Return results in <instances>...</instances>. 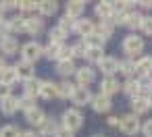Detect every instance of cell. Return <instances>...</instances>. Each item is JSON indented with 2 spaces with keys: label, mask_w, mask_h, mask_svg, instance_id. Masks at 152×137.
Listing matches in <instances>:
<instances>
[{
  "label": "cell",
  "mask_w": 152,
  "mask_h": 137,
  "mask_svg": "<svg viewBox=\"0 0 152 137\" xmlns=\"http://www.w3.org/2000/svg\"><path fill=\"white\" fill-rule=\"evenodd\" d=\"M144 38L142 36H137V33H127L125 38H123V42H121V50L127 54V58H137V56H142V52H144Z\"/></svg>",
  "instance_id": "cell-1"
},
{
  "label": "cell",
  "mask_w": 152,
  "mask_h": 137,
  "mask_svg": "<svg viewBox=\"0 0 152 137\" xmlns=\"http://www.w3.org/2000/svg\"><path fill=\"white\" fill-rule=\"evenodd\" d=\"M61 120H63V129H67L71 133H75V131H79L83 127V114H81L79 108H67L63 112Z\"/></svg>",
  "instance_id": "cell-2"
},
{
  "label": "cell",
  "mask_w": 152,
  "mask_h": 137,
  "mask_svg": "<svg viewBox=\"0 0 152 137\" xmlns=\"http://www.w3.org/2000/svg\"><path fill=\"white\" fill-rule=\"evenodd\" d=\"M140 129H142V120H140V116H135L133 112L121 116V120H119V131H121L123 135L133 137V135L140 133Z\"/></svg>",
  "instance_id": "cell-3"
},
{
  "label": "cell",
  "mask_w": 152,
  "mask_h": 137,
  "mask_svg": "<svg viewBox=\"0 0 152 137\" xmlns=\"http://www.w3.org/2000/svg\"><path fill=\"white\" fill-rule=\"evenodd\" d=\"M38 58H42V44H40V42H36V40L25 42V44L21 46V60L36 65V60H38Z\"/></svg>",
  "instance_id": "cell-4"
},
{
  "label": "cell",
  "mask_w": 152,
  "mask_h": 137,
  "mask_svg": "<svg viewBox=\"0 0 152 137\" xmlns=\"http://www.w3.org/2000/svg\"><path fill=\"white\" fill-rule=\"evenodd\" d=\"M96 81V69L86 65V67H77L75 69V85L77 87H90Z\"/></svg>",
  "instance_id": "cell-5"
},
{
  "label": "cell",
  "mask_w": 152,
  "mask_h": 137,
  "mask_svg": "<svg viewBox=\"0 0 152 137\" xmlns=\"http://www.w3.org/2000/svg\"><path fill=\"white\" fill-rule=\"evenodd\" d=\"M90 106H92L94 112H98V114H106V112H110V108H113V100H110L108 96H104V94L98 91V94L92 96Z\"/></svg>",
  "instance_id": "cell-6"
},
{
  "label": "cell",
  "mask_w": 152,
  "mask_h": 137,
  "mask_svg": "<svg viewBox=\"0 0 152 137\" xmlns=\"http://www.w3.org/2000/svg\"><path fill=\"white\" fill-rule=\"evenodd\" d=\"M73 33L81 36V40L88 38V36H92V33H96V23H94V19H90V17H79V19L75 21Z\"/></svg>",
  "instance_id": "cell-7"
},
{
  "label": "cell",
  "mask_w": 152,
  "mask_h": 137,
  "mask_svg": "<svg viewBox=\"0 0 152 137\" xmlns=\"http://www.w3.org/2000/svg\"><path fill=\"white\" fill-rule=\"evenodd\" d=\"M98 67V71L104 75V77H115V73H117V69H119V58H115V56H102V60L96 65Z\"/></svg>",
  "instance_id": "cell-8"
},
{
  "label": "cell",
  "mask_w": 152,
  "mask_h": 137,
  "mask_svg": "<svg viewBox=\"0 0 152 137\" xmlns=\"http://www.w3.org/2000/svg\"><path fill=\"white\" fill-rule=\"evenodd\" d=\"M92 96L94 94L90 91V87H75V91H73V96L69 100L75 104V108H83V106H90Z\"/></svg>",
  "instance_id": "cell-9"
},
{
  "label": "cell",
  "mask_w": 152,
  "mask_h": 137,
  "mask_svg": "<svg viewBox=\"0 0 152 137\" xmlns=\"http://www.w3.org/2000/svg\"><path fill=\"white\" fill-rule=\"evenodd\" d=\"M44 19L40 17V15H29V17H25V33H29V36H40L42 31H44Z\"/></svg>",
  "instance_id": "cell-10"
},
{
  "label": "cell",
  "mask_w": 152,
  "mask_h": 137,
  "mask_svg": "<svg viewBox=\"0 0 152 137\" xmlns=\"http://www.w3.org/2000/svg\"><path fill=\"white\" fill-rule=\"evenodd\" d=\"M119 89H121V81L117 77H102V81H100V94L113 98L115 94H119Z\"/></svg>",
  "instance_id": "cell-11"
},
{
  "label": "cell",
  "mask_w": 152,
  "mask_h": 137,
  "mask_svg": "<svg viewBox=\"0 0 152 137\" xmlns=\"http://www.w3.org/2000/svg\"><path fill=\"white\" fill-rule=\"evenodd\" d=\"M17 50H19V42L15 36L0 38V52H2L0 56H13V54H17Z\"/></svg>",
  "instance_id": "cell-12"
},
{
  "label": "cell",
  "mask_w": 152,
  "mask_h": 137,
  "mask_svg": "<svg viewBox=\"0 0 152 137\" xmlns=\"http://www.w3.org/2000/svg\"><path fill=\"white\" fill-rule=\"evenodd\" d=\"M135 75L137 77L152 75V56L150 54H142L135 58Z\"/></svg>",
  "instance_id": "cell-13"
},
{
  "label": "cell",
  "mask_w": 152,
  "mask_h": 137,
  "mask_svg": "<svg viewBox=\"0 0 152 137\" xmlns=\"http://www.w3.org/2000/svg\"><path fill=\"white\" fill-rule=\"evenodd\" d=\"M94 13H96V17H98L100 21H113V19H115L113 2H96Z\"/></svg>",
  "instance_id": "cell-14"
},
{
  "label": "cell",
  "mask_w": 152,
  "mask_h": 137,
  "mask_svg": "<svg viewBox=\"0 0 152 137\" xmlns=\"http://www.w3.org/2000/svg\"><path fill=\"white\" fill-rule=\"evenodd\" d=\"M56 131H58V123H56L54 118L46 116V118L38 125V131H36V133H38L40 137H52Z\"/></svg>",
  "instance_id": "cell-15"
},
{
  "label": "cell",
  "mask_w": 152,
  "mask_h": 137,
  "mask_svg": "<svg viewBox=\"0 0 152 137\" xmlns=\"http://www.w3.org/2000/svg\"><path fill=\"white\" fill-rule=\"evenodd\" d=\"M83 13H86V2H81V0H73V2L65 4V15L71 19H79L83 17Z\"/></svg>",
  "instance_id": "cell-16"
},
{
  "label": "cell",
  "mask_w": 152,
  "mask_h": 137,
  "mask_svg": "<svg viewBox=\"0 0 152 137\" xmlns=\"http://www.w3.org/2000/svg\"><path fill=\"white\" fill-rule=\"evenodd\" d=\"M38 98H42V100H54L56 98V83L54 81H48V79H44V81H40V94H38Z\"/></svg>",
  "instance_id": "cell-17"
},
{
  "label": "cell",
  "mask_w": 152,
  "mask_h": 137,
  "mask_svg": "<svg viewBox=\"0 0 152 137\" xmlns=\"http://www.w3.org/2000/svg\"><path fill=\"white\" fill-rule=\"evenodd\" d=\"M58 13V2H54V0H42V2H38V15L44 19V17H54Z\"/></svg>",
  "instance_id": "cell-18"
},
{
  "label": "cell",
  "mask_w": 152,
  "mask_h": 137,
  "mask_svg": "<svg viewBox=\"0 0 152 137\" xmlns=\"http://www.w3.org/2000/svg\"><path fill=\"white\" fill-rule=\"evenodd\" d=\"M15 71H17L19 79H23V81L36 77V69H34V65H31V62H25V60H19V62L15 65Z\"/></svg>",
  "instance_id": "cell-19"
},
{
  "label": "cell",
  "mask_w": 152,
  "mask_h": 137,
  "mask_svg": "<svg viewBox=\"0 0 152 137\" xmlns=\"http://www.w3.org/2000/svg\"><path fill=\"white\" fill-rule=\"evenodd\" d=\"M75 83L71 79H63L61 83H56V98H63V100H69L75 91Z\"/></svg>",
  "instance_id": "cell-20"
},
{
  "label": "cell",
  "mask_w": 152,
  "mask_h": 137,
  "mask_svg": "<svg viewBox=\"0 0 152 137\" xmlns=\"http://www.w3.org/2000/svg\"><path fill=\"white\" fill-rule=\"evenodd\" d=\"M19 110V104H17V98L11 94V96H7V98H0V112L2 114H7V116H11V114H15Z\"/></svg>",
  "instance_id": "cell-21"
},
{
  "label": "cell",
  "mask_w": 152,
  "mask_h": 137,
  "mask_svg": "<svg viewBox=\"0 0 152 137\" xmlns=\"http://www.w3.org/2000/svg\"><path fill=\"white\" fill-rule=\"evenodd\" d=\"M121 89L125 91V96L131 100V98H137V96H142V89H140V83H137V79L135 77H129L125 83H121Z\"/></svg>",
  "instance_id": "cell-22"
},
{
  "label": "cell",
  "mask_w": 152,
  "mask_h": 137,
  "mask_svg": "<svg viewBox=\"0 0 152 137\" xmlns=\"http://www.w3.org/2000/svg\"><path fill=\"white\" fill-rule=\"evenodd\" d=\"M131 112L135 114V116H140V114H146L148 110H150V104H148V100H146V96H137V98H131Z\"/></svg>",
  "instance_id": "cell-23"
},
{
  "label": "cell",
  "mask_w": 152,
  "mask_h": 137,
  "mask_svg": "<svg viewBox=\"0 0 152 137\" xmlns=\"http://www.w3.org/2000/svg\"><path fill=\"white\" fill-rule=\"evenodd\" d=\"M17 81H19V75H17L15 67H7L2 73H0V83L7 85V87H13Z\"/></svg>",
  "instance_id": "cell-24"
},
{
  "label": "cell",
  "mask_w": 152,
  "mask_h": 137,
  "mask_svg": "<svg viewBox=\"0 0 152 137\" xmlns=\"http://www.w3.org/2000/svg\"><path fill=\"white\" fill-rule=\"evenodd\" d=\"M75 62L73 60H58L56 62V73L61 75V77H65V79H69L71 75H75Z\"/></svg>",
  "instance_id": "cell-25"
},
{
  "label": "cell",
  "mask_w": 152,
  "mask_h": 137,
  "mask_svg": "<svg viewBox=\"0 0 152 137\" xmlns=\"http://www.w3.org/2000/svg\"><path fill=\"white\" fill-rule=\"evenodd\" d=\"M44 118H46V112H44L40 106H34L31 110H27V112H25V120H27L29 125H36V127H38Z\"/></svg>",
  "instance_id": "cell-26"
},
{
  "label": "cell",
  "mask_w": 152,
  "mask_h": 137,
  "mask_svg": "<svg viewBox=\"0 0 152 137\" xmlns=\"http://www.w3.org/2000/svg\"><path fill=\"white\" fill-rule=\"evenodd\" d=\"M115 29H117L115 21H100V23L96 25V33H100L104 40L113 38V36H115Z\"/></svg>",
  "instance_id": "cell-27"
},
{
  "label": "cell",
  "mask_w": 152,
  "mask_h": 137,
  "mask_svg": "<svg viewBox=\"0 0 152 137\" xmlns=\"http://www.w3.org/2000/svg\"><path fill=\"white\" fill-rule=\"evenodd\" d=\"M83 44H86V48H94V50H104V46H106V40L100 36V33H92V36H88V38H83Z\"/></svg>",
  "instance_id": "cell-28"
},
{
  "label": "cell",
  "mask_w": 152,
  "mask_h": 137,
  "mask_svg": "<svg viewBox=\"0 0 152 137\" xmlns=\"http://www.w3.org/2000/svg\"><path fill=\"white\" fill-rule=\"evenodd\" d=\"M117 73L125 75L127 79L133 77V75H135V60H133V58H123V60H119V69H117Z\"/></svg>",
  "instance_id": "cell-29"
},
{
  "label": "cell",
  "mask_w": 152,
  "mask_h": 137,
  "mask_svg": "<svg viewBox=\"0 0 152 137\" xmlns=\"http://www.w3.org/2000/svg\"><path fill=\"white\" fill-rule=\"evenodd\" d=\"M23 91H25L23 96H27V98H34V100H36V98H38V94H40V79H36V77H34V79H27V81H25V85H23Z\"/></svg>",
  "instance_id": "cell-30"
},
{
  "label": "cell",
  "mask_w": 152,
  "mask_h": 137,
  "mask_svg": "<svg viewBox=\"0 0 152 137\" xmlns=\"http://www.w3.org/2000/svg\"><path fill=\"white\" fill-rule=\"evenodd\" d=\"M142 17H144V13H140L137 9H135V11H131V13L127 15V19H125V27H129V29H133V33H135V29H140V23H142Z\"/></svg>",
  "instance_id": "cell-31"
},
{
  "label": "cell",
  "mask_w": 152,
  "mask_h": 137,
  "mask_svg": "<svg viewBox=\"0 0 152 137\" xmlns=\"http://www.w3.org/2000/svg\"><path fill=\"white\" fill-rule=\"evenodd\" d=\"M9 33H25V17H13L9 19Z\"/></svg>",
  "instance_id": "cell-32"
},
{
  "label": "cell",
  "mask_w": 152,
  "mask_h": 137,
  "mask_svg": "<svg viewBox=\"0 0 152 137\" xmlns=\"http://www.w3.org/2000/svg\"><path fill=\"white\" fill-rule=\"evenodd\" d=\"M75 21L77 19H71V17H67V15H63L61 19H58V23H56V27L65 33V36H69V33H73V29H75Z\"/></svg>",
  "instance_id": "cell-33"
},
{
  "label": "cell",
  "mask_w": 152,
  "mask_h": 137,
  "mask_svg": "<svg viewBox=\"0 0 152 137\" xmlns=\"http://www.w3.org/2000/svg\"><path fill=\"white\" fill-rule=\"evenodd\" d=\"M61 46H63V44H52V42H48L46 46H42V56H46L48 60H56V58H58V52H61Z\"/></svg>",
  "instance_id": "cell-34"
},
{
  "label": "cell",
  "mask_w": 152,
  "mask_h": 137,
  "mask_svg": "<svg viewBox=\"0 0 152 137\" xmlns=\"http://www.w3.org/2000/svg\"><path fill=\"white\" fill-rule=\"evenodd\" d=\"M17 9L23 13V17H29V15H36V13H38V2L23 0V2H17Z\"/></svg>",
  "instance_id": "cell-35"
},
{
  "label": "cell",
  "mask_w": 152,
  "mask_h": 137,
  "mask_svg": "<svg viewBox=\"0 0 152 137\" xmlns=\"http://www.w3.org/2000/svg\"><path fill=\"white\" fill-rule=\"evenodd\" d=\"M102 56H104V54H102V50H94V48H88V52H86V56H83V58H86V60L90 62V67H96V65H98V62L102 60Z\"/></svg>",
  "instance_id": "cell-36"
},
{
  "label": "cell",
  "mask_w": 152,
  "mask_h": 137,
  "mask_svg": "<svg viewBox=\"0 0 152 137\" xmlns=\"http://www.w3.org/2000/svg\"><path fill=\"white\" fill-rule=\"evenodd\" d=\"M137 83H140V89H142V96L150 94L152 91V75H144V77H135Z\"/></svg>",
  "instance_id": "cell-37"
},
{
  "label": "cell",
  "mask_w": 152,
  "mask_h": 137,
  "mask_svg": "<svg viewBox=\"0 0 152 137\" xmlns=\"http://www.w3.org/2000/svg\"><path fill=\"white\" fill-rule=\"evenodd\" d=\"M48 38H50L52 44H65V38H67V36H65L58 27H50V29H48Z\"/></svg>",
  "instance_id": "cell-38"
},
{
  "label": "cell",
  "mask_w": 152,
  "mask_h": 137,
  "mask_svg": "<svg viewBox=\"0 0 152 137\" xmlns=\"http://www.w3.org/2000/svg\"><path fill=\"white\" fill-rule=\"evenodd\" d=\"M86 52H88V48H86L83 40H79V42H75V44H71V54H73V58H83V56H86Z\"/></svg>",
  "instance_id": "cell-39"
},
{
  "label": "cell",
  "mask_w": 152,
  "mask_h": 137,
  "mask_svg": "<svg viewBox=\"0 0 152 137\" xmlns=\"http://www.w3.org/2000/svg\"><path fill=\"white\" fill-rule=\"evenodd\" d=\"M140 31H142L144 36H150V38H152V15H144V17H142Z\"/></svg>",
  "instance_id": "cell-40"
},
{
  "label": "cell",
  "mask_w": 152,
  "mask_h": 137,
  "mask_svg": "<svg viewBox=\"0 0 152 137\" xmlns=\"http://www.w3.org/2000/svg\"><path fill=\"white\" fill-rule=\"evenodd\" d=\"M19 135H21V131H19V127H15V125L0 127V137H19Z\"/></svg>",
  "instance_id": "cell-41"
},
{
  "label": "cell",
  "mask_w": 152,
  "mask_h": 137,
  "mask_svg": "<svg viewBox=\"0 0 152 137\" xmlns=\"http://www.w3.org/2000/svg\"><path fill=\"white\" fill-rule=\"evenodd\" d=\"M17 104H19V108L21 110H31L34 106H36V100L34 98H27V96H23V98H17Z\"/></svg>",
  "instance_id": "cell-42"
},
{
  "label": "cell",
  "mask_w": 152,
  "mask_h": 137,
  "mask_svg": "<svg viewBox=\"0 0 152 137\" xmlns=\"http://www.w3.org/2000/svg\"><path fill=\"white\" fill-rule=\"evenodd\" d=\"M58 60H73L71 46H67V44H63V46H61V52H58V58H56V62H58Z\"/></svg>",
  "instance_id": "cell-43"
},
{
  "label": "cell",
  "mask_w": 152,
  "mask_h": 137,
  "mask_svg": "<svg viewBox=\"0 0 152 137\" xmlns=\"http://www.w3.org/2000/svg\"><path fill=\"white\" fill-rule=\"evenodd\" d=\"M140 131H142V135H144V137H152V118L144 120V123H142V129H140Z\"/></svg>",
  "instance_id": "cell-44"
},
{
  "label": "cell",
  "mask_w": 152,
  "mask_h": 137,
  "mask_svg": "<svg viewBox=\"0 0 152 137\" xmlns=\"http://www.w3.org/2000/svg\"><path fill=\"white\" fill-rule=\"evenodd\" d=\"M0 9H2V13H4V11H15V9H17V2H15V0H7V2L0 4Z\"/></svg>",
  "instance_id": "cell-45"
},
{
  "label": "cell",
  "mask_w": 152,
  "mask_h": 137,
  "mask_svg": "<svg viewBox=\"0 0 152 137\" xmlns=\"http://www.w3.org/2000/svg\"><path fill=\"white\" fill-rule=\"evenodd\" d=\"M119 120H121V118L113 114V116H108V118H106V125H108V127H113V129H119Z\"/></svg>",
  "instance_id": "cell-46"
},
{
  "label": "cell",
  "mask_w": 152,
  "mask_h": 137,
  "mask_svg": "<svg viewBox=\"0 0 152 137\" xmlns=\"http://www.w3.org/2000/svg\"><path fill=\"white\" fill-rule=\"evenodd\" d=\"M54 137H75V133H71V131H67V129L58 127V131L54 133Z\"/></svg>",
  "instance_id": "cell-47"
},
{
  "label": "cell",
  "mask_w": 152,
  "mask_h": 137,
  "mask_svg": "<svg viewBox=\"0 0 152 137\" xmlns=\"http://www.w3.org/2000/svg\"><path fill=\"white\" fill-rule=\"evenodd\" d=\"M7 96H11V87H7V85L0 83V98H7Z\"/></svg>",
  "instance_id": "cell-48"
},
{
  "label": "cell",
  "mask_w": 152,
  "mask_h": 137,
  "mask_svg": "<svg viewBox=\"0 0 152 137\" xmlns=\"http://www.w3.org/2000/svg\"><path fill=\"white\" fill-rule=\"evenodd\" d=\"M19 137H40L36 131H31V129H27V131H21V135Z\"/></svg>",
  "instance_id": "cell-49"
},
{
  "label": "cell",
  "mask_w": 152,
  "mask_h": 137,
  "mask_svg": "<svg viewBox=\"0 0 152 137\" xmlns=\"http://www.w3.org/2000/svg\"><path fill=\"white\" fill-rule=\"evenodd\" d=\"M137 7H140V9H144V11H150V9H152V2H150V0H142Z\"/></svg>",
  "instance_id": "cell-50"
},
{
  "label": "cell",
  "mask_w": 152,
  "mask_h": 137,
  "mask_svg": "<svg viewBox=\"0 0 152 137\" xmlns=\"http://www.w3.org/2000/svg\"><path fill=\"white\" fill-rule=\"evenodd\" d=\"M4 69H7V60H4L2 56H0V73H2Z\"/></svg>",
  "instance_id": "cell-51"
},
{
  "label": "cell",
  "mask_w": 152,
  "mask_h": 137,
  "mask_svg": "<svg viewBox=\"0 0 152 137\" xmlns=\"http://www.w3.org/2000/svg\"><path fill=\"white\" fill-rule=\"evenodd\" d=\"M146 100H148V104H150V108H152V91H150V94H146Z\"/></svg>",
  "instance_id": "cell-52"
},
{
  "label": "cell",
  "mask_w": 152,
  "mask_h": 137,
  "mask_svg": "<svg viewBox=\"0 0 152 137\" xmlns=\"http://www.w3.org/2000/svg\"><path fill=\"white\" fill-rule=\"evenodd\" d=\"M2 15H4V13H2V9H0V19H2Z\"/></svg>",
  "instance_id": "cell-53"
},
{
  "label": "cell",
  "mask_w": 152,
  "mask_h": 137,
  "mask_svg": "<svg viewBox=\"0 0 152 137\" xmlns=\"http://www.w3.org/2000/svg\"><path fill=\"white\" fill-rule=\"evenodd\" d=\"M92 137H102V135H92Z\"/></svg>",
  "instance_id": "cell-54"
}]
</instances>
